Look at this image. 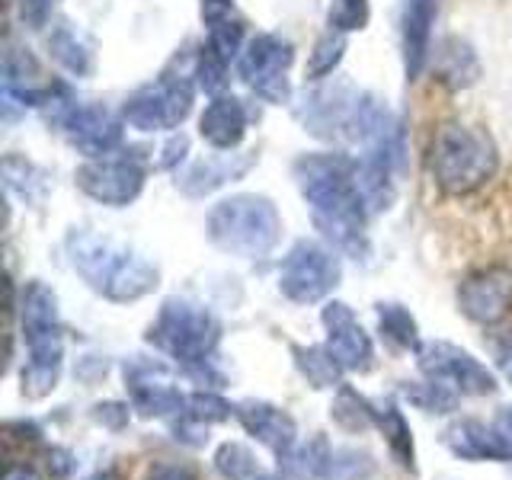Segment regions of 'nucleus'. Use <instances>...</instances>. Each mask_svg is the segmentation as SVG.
Here are the masks:
<instances>
[{
    "instance_id": "1",
    "label": "nucleus",
    "mask_w": 512,
    "mask_h": 480,
    "mask_svg": "<svg viewBox=\"0 0 512 480\" xmlns=\"http://www.w3.org/2000/svg\"><path fill=\"white\" fill-rule=\"evenodd\" d=\"M295 183L311 208L314 228L324 234L336 250L356 260L368 256V205L356 186V157L320 151L295 160Z\"/></svg>"
},
{
    "instance_id": "2",
    "label": "nucleus",
    "mask_w": 512,
    "mask_h": 480,
    "mask_svg": "<svg viewBox=\"0 0 512 480\" xmlns=\"http://www.w3.org/2000/svg\"><path fill=\"white\" fill-rule=\"evenodd\" d=\"M68 256L77 276L84 279L96 295H103L116 304L138 301L144 295H151L160 285L157 266L112 237L74 231L68 237Z\"/></svg>"
},
{
    "instance_id": "3",
    "label": "nucleus",
    "mask_w": 512,
    "mask_h": 480,
    "mask_svg": "<svg viewBox=\"0 0 512 480\" xmlns=\"http://www.w3.org/2000/svg\"><path fill=\"white\" fill-rule=\"evenodd\" d=\"M20 327L29 352V359L23 365V394L39 400L55 391L64 365V327H61L58 295L39 279L23 285Z\"/></svg>"
},
{
    "instance_id": "4",
    "label": "nucleus",
    "mask_w": 512,
    "mask_h": 480,
    "mask_svg": "<svg viewBox=\"0 0 512 480\" xmlns=\"http://www.w3.org/2000/svg\"><path fill=\"white\" fill-rule=\"evenodd\" d=\"M218 340V317L205 304H196L189 298H167L148 330V343L154 349L186 365L196 378H212L221 384V375H212V356L218 349Z\"/></svg>"
},
{
    "instance_id": "5",
    "label": "nucleus",
    "mask_w": 512,
    "mask_h": 480,
    "mask_svg": "<svg viewBox=\"0 0 512 480\" xmlns=\"http://www.w3.org/2000/svg\"><path fill=\"white\" fill-rule=\"evenodd\" d=\"M208 240L231 256L244 260H260L276 250L282 237V218L276 205L256 192H240V196L221 199L205 221Z\"/></svg>"
},
{
    "instance_id": "6",
    "label": "nucleus",
    "mask_w": 512,
    "mask_h": 480,
    "mask_svg": "<svg viewBox=\"0 0 512 480\" xmlns=\"http://www.w3.org/2000/svg\"><path fill=\"white\" fill-rule=\"evenodd\" d=\"M500 154L487 132L471 125H445L432 141V176L448 196H471L493 180Z\"/></svg>"
},
{
    "instance_id": "7",
    "label": "nucleus",
    "mask_w": 512,
    "mask_h": 480,
    "mask_svg": "<svg viewBox=\"0 0 512 480\" xmlns=\"http://www.w3.org/2000/svg\"><path fill=\"white\" fill-rule=\"evenodd\" d=\"M192 100H196V80L186 74H160L128 96L122 119L138 132H173L189 119Z\"/></svg>"
},
{
    "instance_id": "8",
    "label": "nucleus",
    "mask_w": 512,
    "mask_h": 480,
    "mask_svg": "<svg viewBox=\"0 0 512 480\" xmlns=\"http://www.w3.org/2000/svg\"><path fill=\"white\" fill-rule=\"evenodd\" d=\"M365 103L368 93L356 90L349 80H336V84H324L304 93V100L298 106V119L317 138H330V141L340 138L356 144Z\"/></svg>"
},
{
    "instance_id": "9",
    "label": "nucleus",
    "mask_w": 512,
    "mask_h": 480,
    "mask_svg": "<svg viewBox=\"0 0 512 480\" xmlns=\"http://www.w3.org/2000/svg\"><path fill=\"white\" fill-rule=\"evenodd\" d=\"M144 180H148V170H144V160L135 151H112L103 157H87L84 164L74 170V183L77 189L90 196L100 205H112V208H125L132 205Z\"/></svg>"
},
{
    "instance_id": "10",
    "label": "nucleus",
    "mask_w": 512,
    "mask_h": 480,
    "mask_svg": "<svg viewBox=\"0 0 512 480\" xmlns=\"http://www.w3.org/2000/svg\"><path fill=\"white\" fill-rule=\"evenodd\" d=\"M343 279L340 256L317 240H298L279 266V292L295 304L324 301Z\"/></svg>"
},
{
    "instance_id": "11",
    "label": "nucleus",
    "mask_w": 512,
    "mask_h": 480,
    "mask_svg": "<svg viewBox=\"0 0 512 480\" xmlns=\"http://www.w3.org/2000/svg\"><path fill=\"white\" fill-rule=\"evenodd\" d=\"M292 61H295L292 42L272 36V32H260V36H253L244 45V52L237 58V71L256 96H263L269 103H285Z\"/></svg>"
},
{
    "instance_id": "12",
    "label": "nucleus",
    "mask_w": 512,
    "mask_h": 480,
    "mask_svg": "<svg viewBox=\"0 0 512 480\" xmlns=\"http://www.w3.org/2000/svg\"><path fill=\"white\" fill-rule=\"evenodd\" d=\"M416 365L420 372L432 381H442L448 388H455L458 394H474V397H484V394H496V375L484 362H477L471 352H464L461 346H452L445 340L436 343H423L416 349Z\"/></svg>"
},
{
    "instance_id": "13",
    "label": "nucleus",
    "mask_w": 512,
    "mask_h": 480,
    "mask_svg": "<svg viewBox=\"0 0 512 480\" xmlns=\"http://www.w3.org/2000/svg\"><path fill=\"white\" fill-rule=\"evenodd\" d=\"M458 308L461 314L480 327H496L512 314V269L487 266L471 272L458 285Z\"/></svg>"
},
{
    "instance_id": "14",
    "label": "nucleus",
    "mask_w": 512,
    "mask_h": 480,
    "mask_svg": "<svg viewBox=\"0 0 512 480\" xmlns=\"http://www.w3.org/2000/svg\"><path fill=\"white\" fill-rule=\"evenodd\" d=\"M122 375L128 397H132V410H138L141 416H173L186 410L189 394L176 388V381L160 362L135 356L125 362Z\"/></svg>"
},
{
    "instance_id": "15",
    "label": "nucleus",
    "mask_w": 512,
    "mask_h": 480,
    "mask_svg": "<svg viewBox=\"0 0 512 480\" xmlns=\"http://www.w3.org/2000/svg\"><path fill=\"white\" fill-rule=\"evenodd\" d=\"M320 320L327 327V349L336 356L346 372H368L375 365V343L368 336L356 314H352L349 304L343 301H330L324 311H320Z\"/></svg>"
},
{
    "instance_id": "16",
    "label": "nucleus",
    "mask_w": 512,
    "mask_h": 480,
    "mask_svg": "<svg viewBox=\"0 0 512 480\" xmlns=\"http://www.w3.org/2000/svg\"><path fill=\"white\" fill-rule=\"evenodd\" d=\"M61 132L71 141V148H77L84 157H103L122 148L125 119H119L116 112L106 106L80 103L68 116V122L61 125Z\"/></svg>"
},
{
    "instance_id": "17",
    "label": "nucleus",
    "mask_w": 512,
    "mask_h": 480,
    "mask_svg": "<svg viewBox=\"0 0 512 480\" xmlns=\"http://www.w3.org/2000/svg\"><path fill=\"white\" fill-rule=\"evenodd\" d=\"M301 474L317 480H368L375 474V458L359 448H333L324 436H314L295 455Z\"/></svg>"
},
{
    "instance_id": "18",
    "label": "nucleus",
    "mask_w": 512,
    "mask_h": 480,
    "mask_svg": "<svg viewBox=\"0 0 512 480\" xmlns=\"http://www.w3.org/2000/svg\"><path fill=\"white\" fill-rule=\"evenodd\" d=\"M234 416L247 436L272 448L279 461H292V452L298 445V423L292 413L276 404H266V400H244V404L234 407Z\"/></svg>"
},
{
    "instance_id": "19",
    "label": "nucleus",
    "mask_w": 512,
    "mask_h": 480,
    "mask_svg": "<svg viewBox=\"0 0 512 480\" xmlns=\"http://www.w3.org/2000/svg\"><path fill=\"white\" fill-rule=\"evenodd\" d=\"M448 452L461 461H512V445L500 426H487L480 420H458L445 429Z\"/></svg>"
},
{
    "instance_id": "20",
    "label": "nucleus",
    "mask_w": 512,
    "mask_h": 480,
    "mask_svg": "<svg viewBox=\"0 0 512 480\" xmlns=\"http://www.w3.org/2000/svg\"><path fill=\"white\" fill-rule=\"evenodd\" d=\"M247 106L231 93L212 96V103L202 109L199 116V135L205 144H212L215 151H234L247 135Z\"/></svg>"
},
{
    "instance_id": "21",
    "label": "nucleus",
    "mask_w": 512,
    "mask_h": 480,
    "mask_svg": "<svg viewBox=\"0 0 512 480\" xmlns=\"http://www.w3.org/2000/svg\"><path fill=\"white\" fill-rule=\"evenodd\" d=\"M432 20H436V0H404V7H400V42H404L407 80L420 77L429 61Z\"/></svg>"
},
{
    "instance_id": "22",
    "label": "nucleus",
    "mask_w": 512,
    "mask_h": 480,
    "mask_svg": "<svg viewBox=\"0 0 512 480\" xmlns=\"http://www.w3.org/2000/svg\"><path fill=\"white\" fill-rule=\"evenodd\" d=\"M253 154H231V157H205L189 164L180 180H176V189L186 192L192 199H202V196H212L215 189L228 186L234 180H240L250 167H253Z\"/></svg>"
},
{
    "instance_id": "23",
    "label": "nucleus",
    "mask_w": 512,
    "mask_h": 480,
    "mask_svg": "<svg viewBox=\"0 0 512 480\" xmlns=\"http://www.w3.org/2000/svg\"><path fill=\"white\" fill-rule=\"evenodd\" d=\"M48 52H52V58L74 77H90L96 68L90 39L68 20H58L52 32H48Z\"/></svg>"
},
{
    "instance_id": "24",
    "label": "nucleus",
    "mask_w": 512,
    "mask_h": 480,
    "mask_svg": "<svg viewBox=\"0 0 512 480\" xmlns=\"http://www.w3.org/2000/svg\"><path fill=\"white\" fill-rule=\"evenodd\" d=\"M436 74L442 84L455 87V90L471 87L480 77V61L474 55V48L461 39H445L436 52Z\"/></svg>"
},
{
    "instance_id": "25",
    "label": "nucleus",
    "mask_w": 512,
    "mask_h": 480,
    "mask_svg": "<svg viewBox=\"0 0 512 480\" xmlns=\"http://www.w3.org/2000/svg\"><path fill=\"white\" fill-rule=\"evenodd\" d=\"M375 426L381 429L384 442H388L394 461L404 471H416V455H413V432L410 423L404 420V413L394 404V400H384V404H375Z\"/></svg>"
},
{
    "instance_id": "26",
    "label": "nucleus",
    "mask_w": 512,
    "mask_h": 480,
    "mask_svg": "<svg viewBox=\"0 0 512 480\" xmlns=\"http://www.w3.org/2000/svg\"><path fill=\"white\" fill-rule=\"evenodd\" d=\"M292 356L298 372L308 378L311 388H343V372L346 368L336 362V356L327 346H292Z\"/></svg>"
},
{
    "instance_id": "27",
    "label": "nucleus",
    "mask_w": 512,
    "mask_h": 480,
    "mask_svg": "<svg viewBox=\"0 0 512 480\" xmlns=\"http://www.w3.org/2000/svg\"><path fill=\"white\" fill-rule=\"evenodd\" d=\"M330 416H333V423L346 432H365L375 426V404L365 400L359 391H352L349 384H343L333 397Z\"/></svg>"
},
{
    "instance_id": "28",
    "label": "nucleus",
    "mask_w": 512,
    "mask_h": 480,
    "mask_svg": "<svg viewBox=\"0 0 512 480\" xmlns=\"http://www.w3.org/2000/svg\"><path fill=\"white\" fill-rule=\"evenodd\" d=\"M378 327L384 333V340L397 349H420V330H416L413 314L404 308V304H378Z\"/></svg>"
},
{
    "instance_id": "29",
    "label": "nucleus",
    "mask_w": 512,
    "mask_h": 480,
    "mask_svg": "<svg viewBox=\"0 0 512 480\" xmlns=\"http://www.w3.org/2000/svg\"><path fill=\"white\" fill-rule=\"evenodd\" d=\"M228 74H231V61L205 39L196 52V64H192L196 87L208 96H218V93H224V87H228Z\"/></svg>"
},
{
    "instance_id": "30",
    "label": "nucleus",
    "mask_w": 512,
    "mask_h": 480,
    "mask_svg": "<svg viewBox=\"0 0 512 480\" xmlns=\"http://www.w3.org/2000/svg\"><path fill=\"white\" fill-rule=\"evenodd\" d=\"M343 52H346V32L327 29L324 36L314 42V52L308 58V80H324V77H330L336 68H340Z\"/></svg>"
},
{
    "instance_id": "31",
    "label": "nucleus",
    "mask_w": 512,
    "mask_h": 480,
    "mask_svg": "<svg viewBox=\"0 0 512 480\" xmlns=\"http://www.w3.org/2000/svg\"><path fill=\"white\" fill-rule=\"evenodd\" d=\"M215 471L224 480H256L263 474L260 464H256V455L240 442H224L218 448V452H215Z\"/></svg>"
},
{
    "instance_id": "32",
    "label": "nucleus",
    "mask_w": 512,
    "mask_h": 480,
    "mask_svg": "<svg viewBox=\"0 0 512 480\" xmlns=\"http://www.w3.org/2000/svg\"><path fill=\"white\" fill-rule=\"evenodd\" d=\"M407 394L410 404H416L420 410H429V413H452L458 407V391L448 388L442 381H423V384H404L400 388Z\"/></svg>"
},
{
    "instance_id": "33",
    "label": "nucleus",
    "mask_w": 512,
    "mask_h": 480,
    "mask_svg": "<svg viewBox=\"0 0 512 480\" xmlns=\"http://www.w3.org/2000/svg\"><path fill=\"white\" fill-rule=\"evenodd\" d=\"M231 413H234V407L221 394H215V391H192L186 397V410L180 416H189V420H196L202 426H212V423L231 420Z\"/></svg>"
},
{
    "instance_id": "34",
    "label": "nucleus",
    "mask_w": 512,
    "mask_h": 480,
    "mask_svg": "<svg viewBox=\"0 0 512 480\" xmlns=\"http://www.w3.org/2000/svg\"><path fill=\"white\" fill-rule=\"evenodd\" d=\"M368 16H372V7L368 0H333L330 4V29L340 32H356L368 26Z\"/></svg>"
},
{
    "instance_id": "35",
    "label": "nucleus",
    "mask_w": 512,
    "mask_h": 480,
    "mask_svg": "<svg viewBox=\"0 0 512 480\" xmlns=\"http://www.w3.org/2000/svg\"><path fill=\"white\" fill-rule=\"evenodd\" d=\"M208 42H212L218 52L228 58V61H237L240 52H244V23L240 20H224L218 26H212V32H208Z\"/></svg>"
},
{
    "instance_id": "36",
    "label": "nucleus",
    "mask_w": 512,
    "mask_h": 480,
    "mask_svg": "<svg viewBox=\"0 0 512 480\" xmlns=\"http://www.w3.org/2000/svg\"><path fill=\"white\" fill-rule=\"evenodd\" d=\"M58 0H20V16L29 29H42L52 20V10H55Z\"/></svg>"
},
{
    "instance_id": "37",
    "label": "nucleus",
    "mask_w": 512,
    "mask_h": 480,
    "mask_svg": "<svg viewBox=\"0 0 512 480\" xmlns=\"http://www.w3.org/2000/svg\"><path fill=\"white\" fill-rule=\"evenodd\" d=\"M93 420L106 426V429H122L128 423V404H116V400H106V404L93 407Z\"/></svg>"
},
{
    "instance_id": "38",
    "label": "nucleus",
    "mask_w": 512,
    "mask_h": 480,
    "mask_svg": "<svg viewBox=\"0 0 512 480\" xmlns=\"http://www.w3.org/2000/svg\"><path fill=\"white\" fill-rule=\"evenodd\" d=\"M4 436L10 442H20V445H32V442H39L42 436V429L32 423V420H7L4 423Z\"/></svg>"
},
{
    "instance_id": "39",
    "label": "nucleus",
    "mask_w": 512,
    "mask_h": 480,
    "mask_svg": "<svg viewBox=\"0 0 512 480\" xmlns=\"http://www.w3.org/2000/svg\"><path fill=\"white\" fill-rule=\"evenodd\" d=\"M231 10H234V0H202L199 4L205 26H218L224 20H231Z\"/></svg>"
},
{
    "instance_id": "40",
    "label": "nucleus",
    "mask_w": 512,
    "mask_h": 480,
    "mask_svg": "<svg viewBox=\"0 0 512 480\" xmlns=\"http://www.w3.org/2000/svg\"><path fill=\"white\" fill-rule=\"evenodd\" d=\"M186 151H189V138H186L183 132H180V135H173V138L164 144V151H160L164 157L157 160V167H160V170H170V167H176V164H180V160L186 157Z\"/></svg>"
},
{
    "instance_id": "41",
    "label": "nucleus",
    "mask_w": 512,
    "mask_h": 480,
    "mask_svg": "<svg viewBox=\"0 0 512 480\" xmlns=\"http://www.w3.org/2000/svg\"><path fill=\"white\" fill-rule=\"evenodd\" d=\"M148 480H196V477H192V471L180 468V464H160V468L148 474Z\"/></svg>"
},
{
    "instance_id": "42",
    "label": "nucleus",
    "mask_w": 512,
    "mask_h": 480,
    "mask_svg": "<svg viewBox=\"0 0 512 480\" xmlns=\"http://www.w3.org/2000/svg\"><path fill=\"white\" fill-rule=\"evenodd\" d=\"M4 480H42V477L32 471V468H26V464H10Z\"/></svg>"
},
{
    "instance_id": "43",
    "label": "nucleus",
    "mask_w": 512,
    "mask_h": 480,
    "mask_svg": "<svg viewBox=\"0 0 512 480\" xmlns=\"http://www.w3.org/2000/svg\"><path fill=\"white\" fill-rule=\"evenodd\" d=\"M496 426H500V432L509 439L512 445V407H503L500 413H496Z\"/></svg>"
},
{
    "instance_id": "44",
    "label": "nucleus",
    "mask_w": 512,
    "mask_h": 480,
    "mask_svg": "<svg viewBox=\"0 0 512 480\" xmlns=\"http://www.w3.org/2000/svg\"><path fill=\"white\" fill-rule=\"evenodd\" d=\"M500 368H503V375L512 381V349H506V352H500Z\"/></svg>"
},
{
    "instance_id": "45",
    "label": "nucleus",
    "mask_w": 512,
    "mask_h": 480,
    "mask_svg": "<svg viewBox=\"0 0 512 480\" xmlns=\"http://www.w3.org/2000/svg\"><path fill=\"white\" fill-rule=\"evenodd\" d=\"M87 480H122V477H119V471L106 468V471H96V474H90Z\"/></svg>"
}]
</instances>
